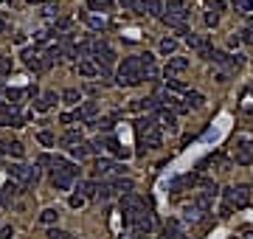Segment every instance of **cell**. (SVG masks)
I'll return each mask as SVG.
<instances>
[{"mask_svg": "<svg viewBox=\"0 0 253 239\" xmlns=\"http://www.w3.org/2000/svg\"><path fill=\"white\" fill-rule=\"evenodd\" d=\"M141 82H144L141 57H124V62L118 65V85H121V87H135Z\"/></svg>", "mask_w": 253, "mask_h": 239, "instance_id": "obj_1", "label": "cell"}, {"mask_svg": "<svg viewBox=\"0 0 253 239\" xmlns=\"http://www.w3.org/2000/svg\"><path fill=\"white\" fill-rule=\"evenodd\" d=\"M79 177V166L76 163H65L62 169L54 172V177H51V183H54V189H59V192H68L70 186H73V180Z\"/></svg>", "mask_w": 253, "mask_h": 239, "instance_id": "obj_2", "label": "cell"}, {"mask_svg": "<svg viewBox=\"0 0 253 239\" xmlns=\"http://www.w3.org/2000/svg\"><path fill=\"white\" fill-rule=\"evenodd\" d=\"M9 174L17 180V186H20V189H31V186H37V180H40V169H34V166H23V163L12 166V169H9Z\"/></svg>", "mask_w": 253, "mask_h": 239, "instance_id": "obj_3", "label": "cell"}, {"mask_svg": "<svg viewBox=\"0 0 253 239\" xmlns=\"http://www.w3.org/2000/svg\"><path fill=\"white\" fill-rule=\"evenodd\" d=\"M251 186H231L225 189V205L228 208H245L251 203Z\"/></svg>", "mask_w": 253, "mask_h": 239, "instance_id": "obj_4", "label": "cell"}, {"mask_svg": "<svg viewBox=\"0 0 253 239\" xmlns=\"http://www.w3.org/2000/svg\"><path fill=\"white\" fill-rule=\"evenodd\" d=\"M208 59H211L214 65H219V68H225V73L242 68V57H239V54L233 57V54H225V51H217V48H214V54H211Z\"/></svg>", "mask_w": 253, "mask_h": 239, "instance_id": "obj_5", "label": "cell"}, {"mask_svg": "<svg viewBox=\"0 0 253 239\" xmlns=\"http://www.w3.org/2000/svg\"><path fill=\"white\" fill-rule=\"evenodd\" d=\"M124 172H126V166L113 163V160H107V158H99L93 163V177H110V174H124Z\"/></svg>", "mask_w": 253, "mask_h": 239, "instance_id": "obj_6", "label": "cell"}, {"mask_svg": "<svg viewBox=\"0 0 253 239\" xmlns=\"http://www.w3.org/2000/svg\"><path fill=\"white\" fill-rule=\"evenodd\" d=\"M23 62L31 70H34V73H42V70H48L45 68V57H42V48H40V45L25 48V51H23Z\"/></svg>", "mask_w": 253, "mask_h": 239, "instance_id": "obj_7", "label": "cell"}, {"mask_svg": "<svg viewBox=\"0 0 253 239\" xmlns=\"http://www.w3.org/2000/svg\"><path fill=\"white\" fill-rule=\"evenodd\" d=\"M186 43H189V48H194L197 54L203 59H208L211 54H214V45H211V40L208 37H200V34H186Z\"/></svg>", "mask_w": 253, "mask_h": 239, "instance_id": "obj_8", "label": "cell"}, {"mask_svg": "<svg viewBox=\"0 0 253 239\" xmlns=\"http://www.w3.org/2000/svg\"><path fill=\"white\" fill-rule=\"evenodd\" d=\"M132 234H138V237H147V234H152V228H155V217L149 214V211H141L135 219H132Z\"/></svg>", "mask_w": 253, "mask_h": 239, "instance_id": "obj_9", "label": "cell"}, {"mask_svg": "<svg viewBox=\"0 0 253 239\" xmlns=\"http://www.w3.org/2000/svg\"><path fill=\"white\" fill-rule=\"evenodd\" d=\"M141 138V149H138V155H144L147 149H161L163 147V132L161 130H152V132H144Z\"/></svg>", "mask_w": 253, "mask_h": 239, "instance_id": "obj_10", "label": "cell"}, {"mask_svg": "<svg viewBox=\"0 0 253 239\" xmlns=\"http://www.w3.org/2000/svg\"><path fill=\"white\" fill-rule=\"evenodd\" d=\"M135 12L149 14V17H155V20H163V3H161V0H141Z\"/></svg>", "mask_w": 253, "mask_h": 239, "instance_id": "obj_11", "label": "cell"}, {"mask_svg": "<svg viewBox=\"0 0 253 239\" xmlns=\"http://www.w3.org/2000/svg\"><path fill=\"white\" fill-rule=\"evenodd\" d=\"M206 214H208V205H203L200 200H197V203H191V205H186V208H183L186 222H191V225H194V222H200V219H203Z\"/></svg>", "mask_w": 253, "mask_h": 239, "instance_id": "obj_12", "label": "cell"}, {"mask_svg": "<svg viewBox=\"0 0 253 239\" xmlns=\"http://www.w3.org/2000/svg\"><path fill=\"white\" fill-rule=\"evenodd\" d=\"M186 68H189V59H186V57H172L163 73H166V79H174V76H177V73H183Z\"/></svg>", "mask_w": 253, "mask_h": 239, "instance_id": "obj_13", "label": "cell"}, {"mask_svg": "<svg viewBox=\"0 0 253 239\" xmlns=\"http://www.w3.org/2000/svg\"><path fill=\"white\" fill-rule=\"evenodd\" d=\"M0 152H3V155H12V158H23L25 155L23 144H20V141H12V138L0 141Z\"/></svg>", "mask_w": 253, "mask_h": 239, "instance_id": "obj_14", "label": "cell"}, {"mask_svg": "<svg viewBox=\"0 0 253 239\" xmlns=\"http://www.w3.org/2000/svg\"><path fill=\"white\" fill-rule=\"evenodd\" d=\"M158 124H161V130H169V132H174L177 130V118H174V113H169V107H163V110H158Z\"/></svg>", "mask_w": 253, "mask_h": 239, "instance_id": "obj_15", "label": "cell"}, {"mask_svg": "<svg viewBox=\"0 0 253 239\" xmlns=\"http://www.w3.org/2000/svg\"><path fill=\"white\" fill-rule=\"evenodd\" d=\"M152 130H161V124H158V118H155V115H144V118L135 121V132H138V135L152 132Z\"/></svg>", "mask_w": 253, "mask_h": 239, "instance_id": "obj_16", "label": "cell"}, {"mask_svg": "<svg viewBox=\"0 0 253 239\" xmlns=\"http://www.w3.org/2000/svg\"><path fill=\"white\" fill-rule=\"evenodd\" d=\"M82 20L87 23V28H93V31H104L107 28V20H104V14H82Z\"/></svg>", "mask_w": 253, "mask_h": 239, "instance_id": "obj_17", "label": "cell"}, {"mask_svg": "<svg viewBox=\"0 0 253 239\" xmlns=\"http://www.w3.org/2000/svg\"><path fill=\"white\" fill-rule=\"evenodd\" d=\"M236 163H239V166H248V163H253L251 144H245V141H242L239 147H236Z\"/></svg>", "mask_w": 253, "mask_h": 239, "instance_id": "obj_18", "label": "cell"}, {"mask_svg": "<svg viewBox=\"0 0 253 239\" xmlns=\"http://www.w3.org/2000/svg\"><path fill=\"white\" fill-rule=\"evenodd\" d=\"M59 102V96L54 90H48L45 96H42V99H40V102L34 104V110H40V113H45V110H51V107H54V104Z\"/></svg>", "mask_w": 253, "mask_h": 239, "instance_id": "obj_19", "label": "cell"}, {"mask_svg": "<svg viewBox=\"0 0 253 239\" xmlns=\"http://www.w3.org/2000/svg\"><path fill=\"white\" fill-rule=\"evenodd\" d=\"M96 113H99V104H96V102H87V104H82V107L73 115H76V118H82V121H90Z\"/></svg>", "mask_w": 253, "mask_h": 239, "instance_id": "obj_20", "label": "cell"}, {"mask_svg": "<svg viewBox=\"0 0 253 239\" xmlns=\"http://www.w3.org/2000/svg\"><path fill=\"white\" fill-rule=\"evenodd\" d=\"M82 141V130H68L65 135H62V147H68V149H73V147H79Z\"/></svg>", "mask_w": 253, "mask_h": 239, "instance_id": "obj_21", "label": "cell"}, {"mask_svg": "<svg viewBox=\"0 0 253 239\" xmlns=\"http://www.w3.org/2000/svg\"><path fill=\"white\" fill-rule=\"evenodd\" d=\"M203 104H206V96H203V93H197V90L186 93V107H189V110H200Z\"/></svg>", "mask_w": 253, "mask_h": 239, "instance_id": "obj_22", "label": "cell"}, {"mask_svg": "<svg viewBox=\"0 0 253 239\" xmlns=\"http://www.w3.org/2000/svg\"><path fill=\"white\" fill-rule=\"evenodd\" d=\"M107 186H110V192H124V194L132 192V180H129V177H115V180H110Z\"/></svg>", "mask_w": 253, "mask_h": 239, "instance_id": "obj_23", "label": "cell"}, {"mask_svg": "<svg viewBox=\"0 0 253 239\" xmlns=\"http://www.w3.org/2000/svg\"><path fill=\"white\" fill-rule=\"evenodd\" d=\"M79 73H82V76H87V79H90V76H99V65H96L93 59H82V62H79Z\"/></svg>", "mask_w": 253, "mask_h": 239, "instance_id": "obj_24", "label": "cell"}, {"mask_svg": "<svg viewBox=\"0 0 253 239\" xmlns=\"http://www.w3.org/2000/svg\"><path fill=\"white\" fill-rule=\"evenodd\" d=\"M62 102L68 104V107H79V102H82V93L76 90V87H68V90L62 93Z\"/></svg>", "mask_w": 253, "mask_h": 239, "instance_id": "obj_25", "label": "cell"}, {"mask_svg": "<svg viewBox=\"0 0 253 239\" xmlns=\"http://www.w3.org/2000/svg\"><path fill=\"white\" fill-rule=\"evenodd\" d=\"M104 149H110V152H113V155H118V158H126V155H129V152H126L124 147H121V141H118V138H107V147Z\"/></svg>", "mask_w": 253, "mask_h": 239, "instance_id": "obj_26", "label": "cell"}, {"mask_svg": "<svg viewBox=\"0 0 253 239\" xmlns=\"http://www.w3.org/2000/svg\"><path fill=\"white\" fill-rule=\"evenodd\" d=\"M90 152H93V144H87V141H82L79 147H73V149H70V155H73L76 160H84L87 155H90Z\"/></svg>", "mask_w": 253, "mask_h": 239, "instance_id": "obj_27", "label": "cell"}, {"mask_svg": "<svg viewBox=\"0 0 253 239\" xmlns=\"http://www.w3.org/2000/svg\"><path fill=\"white\" fill-rule=\"evenodd\" d=\"M28 87H9V90H6V96H9V102L12 104H20V99H23V96H28Z\"/></svg>", "mask_w": 253, "mask_h": 239, "instance_id": "obj_28", "label": "cell"}, {"mask_svg": "<svg viewBox=\"0 0 253 239\" xmlns=\"http://www.w3.org/2000/svg\"><path fill=\"white\" fill-rule=\"evenodd\" d=\"M231 6L239 14H248V17L253 14V0H231Z\"/></svg>", "mask_w": 253, "mask_h": 239, "instance_id": "obj_29", "label": "cell"}, {"mask_svg": "<svg viewBox=\"0 0 253 239\" xmlns=\"http://www.w3.org/2000/svg\"><path fill=\"white\" fill-rule=\"evenodd\" d=\"M163 234H166V239H177L183 234V231H180V222H177V219H169L166 228H163Z\"/></svg>", "mask_w": 253, "mask_h": 239, "instance_id": "obj_30", "label": "cell"}, {"mask_svg": "<svg viewBox=\"0 0 253 239\" xmlns=\"http://www.w3.org/2000/svg\"><path fill=\"white\" fill-rule=\"evenodd\" d=\"M158 51H161L163 57H169V54H174V51H177V40H172V37H166V40H161V45H158Z\"/></svg>", "mask_w": 253, "mask_h": 239, "instance_id": "obj_31", "label": "cell"}, {"mask_svg": "<svg viewBox=\"0 0 253 239\" xmlns=\"http://www.w3.org/2000/svg\"><path fill=\"white\" fill-rule=\"evenodd\" d=\"M57 219H59V211H57V208H45V211L40 214V222H42V225H54Z\"/></svg>", "mask_w": 253, "mask_h": 239, "instance_id": "obj_32", "label": "cell"}, {"mask_svg": "<svg viewBox=\"0 0 253 239\" xmlns=\"http://www.w3.org/2000/svg\"><path fill=\"white\" fill-rule=\"evenodd\" d=\"M113 0H90V12H110Z\"/></svg>", "mask_w": 253, "mask_h": 239, "instance_id": "obj_33", "label": "cell"}, {"mask_svg": "<svg viewBox=\"0 0 253 239\" xmlns=\"http://www.w3.org/2000/svg\"><path fill=\"white\" fill-rule=\"evenodd\" d=\"M79 189L84 192V200H87V197H96V194H99V183H79Z\"/></svg>", "mask_w": 253, "mask_h": 239, "instance_id": "obj_34", "label": "cell"}, {"mask_svg": "<svg viewBox=\"0 0 253 239\" xmlns=\"http://www.w3.org/2000/svg\"><path fill=\"white\" fill-rule=\"evenodd\" d=\"M186 3L183 0H166V12H183Z\"/></svg>", "mask_w": 253, "mask_h": 239, "instance_id": "obj_35", "label": "cell"}, {"mask_svg": "<svg viewBox=\"0 0 253 239\" xmlns=\"http://www.w3.org/2000/svg\"><path fill=\"white\" fill-rule=\"evenodd\" d=\"M138 57H141V65H144V68H155V54L147 51V54H138Z\"/></svg>", "mask_w": 253, "mask_h": 239, "instance_id": "obj_36", "label": "cell"}, {"mask_svg": "<svg viewBox=\"0 0 253 239\" xmlns=\"http://www.w3.org/2000/svg\"><path fill=\"white\" fill-rule=\"evenodd\" d=\"M48 239H70V234L59 231V228H51V231H48Z\"/></svg>", "mask_w": 253, "mask_h": 239, "instance_id": "obj_37", "label": "cell"}, {"mask_svg": "<svg viewBox=\"0 0 253 239\" xmlns=\"http://www.w3.org/2000/svg\"><path fill=\"white\" fill-rule=\"evenodd\" d=\"M84 205V194H73L70 197V208H82Z\"/></svg>", "mask_w": 253, "mask_h": 239, "instance_id": "obj_38", "label": "cell"}, {"mask_svg": "<svg viewBox=\"0 0 253 239\" xmlns=\"http://www.w3.org/2000/svg\"><path fill=\"white\" fill-rule=\"evenodd\" d=\"M40 144H45V147H51V144H54V135H51L48 130H42V132H40Z\"/></svg>", "mask_w": 253, "mask_h": 239, "instance_id": "obj_39", "label": "cell"}, {"mask_svg": "<svg viewBox=\"0 0 253 239\" xmlns=\"http://www.w3.org/2000/svg\"><path fill=\"white\" fill-rule=\"evenodd\" d=\"M217 23H219V14H217V12H208V14H206V25H211V28H214Z\"/></svg>", "mask_w": 253, "mask_h": 239, "instance_id": "obj_40", "label": "cell"}, {"mask_svg": "<svg viewBox=\"0 0 253 239\" xmlns=\"http://www.w3.org/2000/svg\"><path fill=\"white\" fill-rule=\"evenodd\" d=\"M68 28H70V17H62L57 23V31H65V34H68Z\"/></svg>", "mask_w": 253, "mask_h": 239, "instance_id": "obj_41", "label": "cell"}, {"mask_svg": "<svg viewBox=\"0 0 253 239\" xmlns=\"http://www.w3.org/2000/svg\"><path fill=\"white\" fill-rule=\"evenodd\" d=\"M242 43H248V45L253 48V28H245V31H242Z\"/></svg>", "mask_w": 253, "mask_h": 239, "instance_id": "obj_42", "label": "cell"}, {"mask_svg": "<svg viewBox=\"0 0 253 239\" xmlns=\"http://www.w3.org/2000/svg\"><path fill=\"white\" fill-rule=\"evenodd\" d=\"M208 9H211V12H225V3H222V0H214V3H211V6H208Z\"/></svg>", "mask_w": 253, "mask_h": 239, "instance_id": "obj_43", "label": "cell"}, {"mask_svg": "<svg viewBox=\"0 0 253 239\" xmlns=\"http://www.w3.org/2000/svg\"><path fill=\"white\" fill-rule=\"evenodd\" d=\"M9 203H12V194L6 189H0V205H9Z\"/></svg>", "mask_w": 253, "mask_h": 239, "instance_id": "obj_44", "label": "cell"}, {"mask_svg": "<svg viewBox=\"0 0 253 239\" xmlns=\"http://www.w3.org/2000/svg\"><path fill=\"white\" fill-rule=\"evenodd\" d=\"M12 237H14V228L12 225H6L3 231H0V239H12Z\"/></svg>", "mask_w": 253, "mask_h": 239, "instance_id": "obj_45", "label": "cell"}, {"mask_svg": "<svg viewBox=\"0 0 253 239\" xmlns=\"http://www.w3.org/2000/svg\"><path fill=\"white\" fill-rule=\"evenodd\" d=\"M169 87H174V90H186V85L180 79H169Z\"/></svg>", "mask_w": 253, "mask_h": 239, "instance_id": "obj_46", "label": "cell"}, {"mask_svg": "<svg viewBox=\"0 0 253 239\" xmlns=\"http://www.w3.org/2000/svg\"><path fill=\"white\" fill-rule=\"evenodd\" d=\"M37 166H51V155H40V158H37Z\"/></svg>", "mask_w": 253, "mask_h": 239, "instance_id": "obj_47", "label": "cell"}, {"mask_svg": "<svg viewBox=\"0 0 253 239\" xmlns=\"http://www.w3.org/2000/svg\"><path fill=\"white\" fill-rule=\"evenodd\" d=\"M138 3H141V0H121V6H124V9H138Z\"/></svg>", "mask_w": 253, "mask_h": 239, "instance_id": "obj_48", "label": "cell"}, {"mask_svg": "<svg viewBox=\"0 0 253 239\" xmlns=\"http://www.w3.org/2000/svg\"><path fill=\"white\" fill-rule=\"evenodd\" d=\"M73 118H76V115H70V113H62V115H59V121H62V124H70Z\"/></svg>", "mask_w": 253, "mask_h": 239, "instance_id": "obj_49", "label": "cell"}, {"mask_svg": "<svg viewBox=\"0 0 253 239\" xmlns=\"http://www.w3.org/2000/svg\"><path fill=\"white\" fill-rule=\"evenodd\" d=\"M6 31H9V23H6V17L0 14V34H6Z\"/></svg>", "mask_w": 253, "mask_h": 239, "instance_id": "obj_50", "label": "cell"}, {"mask_svg": "<svg viewBox=\"0 0 253 239\" xmlns=\"http://www.w3.org/2000/svg\"><path fill=\"white\" fill-rule=\"evenodd\" d=\"M3 79H6V73H3V70H0V90H3Z\"/></svg>", "mask_w": 253, "mask_h": 239, "instance_id": "obj_51", "label": "cell"}, {"mask_svg": "<svg viewBox=\"0 0 253 239\" xmlns=\"http://www.w3.org/2000/svg\"><path fill=\"white\" fill-rule=\"evenodd\" d=\"M248 28H253V14H251V17H248Z\"/></svg>", "mask_w": 253, "mask_h": 239, "instance_id": "obj_52", "label": "cell"}, {"mask_svg": "<svg viewBox=\"0 0 253 239\" xmlns=\"http://www.w3.org/2000/svg\"><path fill=\"white\" fill-rule=\"evenodd\" d=\"M177 239H186V234H180V237H177Z\"/></svg>", "mask_w": 253, "mask_h": 239, "instance_id": "obj_53", "label": "cell"}]
</instances>
